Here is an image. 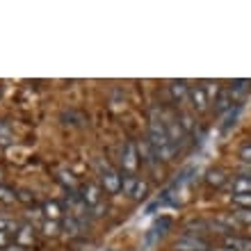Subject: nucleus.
Wrapping results in <instances>:
<instances>
[{"label": "nucleus", "mask_w": 251, "mask_h": 251, "mask_svg": "<svg viewBox=\"0 0 251 251\" xmlns=\"http://www.w3.org/2000/svg\"><path fill=\"white\" fill-rule=\"evenodd\" d=\"M146 139H149V144L151 149L155 151L160 162H169V160L176 158V144H174L169 135H167V128H165V121H162V114H151V121H149V132H146Z\"/></svg>", "instance_id": "obj_1"}, {"label": "nucleus", "mask_w": 251, "mask_h": 251, "mask_svg": "<svg viewBox=\"0 0 251 251\" xmlns=\"http://www.w3.org/2000/svg\"><path fill=\"white\" fill-rule=\"evenodd\" d=\"M100 185H103V190L107 192V194H119L121 192V176L117 169H112V167L107 165V162H100Z\"/></svg>", "instance_id": "obj_2"}, {"label": "nucleus", "mask_w": 251, "mask_h": 251, "mask_svg": "<svg viewBox=\"0 0 251 251\" xmlns=\"http://www.w3.org/2000/svg\"><path fill=\"white\" fill-rule=\"evenodd\" d=\"M174 251H210V242L203 240L201 235H180L176 242H174Z\"/></svg>", "instance_id": "obj_3"}, {"label": "nucleus", "mask_w": 251, "mask_h": 251, "mask_svg": "<svg viewBox=\"0 0 251 251\" xmlns=\"http://www.w3.org/2000/svg\"><path fill=\"white\" fill-rule=\"evenodd\" d=\"M137 165H139V155H137V142L128 139L121 149V167H124L126 174H132L137 172Z\"/></svg>", "instance_id": "obj_4"}, {"label": "nucleus", "mask_w": 251, "mask_h": 251, "mask_svg": "<svg viewBox=\"0 0 251 251\" xmlns=\"http://www.w3.org/2000/svg\"><path fill=\"white\" fill-rule=\"evenodd\" d=\"M137 155H139V162L144 167H149V169H158L160 160L158 155H155V151L151 149V144H149V139H139L137 142Z\"/></svg>", "instance_id": "obj_5"}, {"label": "nucleus", "mask_w": 251, "mask_h": 251, "mask_svg": "<svg viewBox=\"0 0 251 251\" xmlns=\"http://www.w3.org/2000/svg\"><path fill=\"white\" fill-rule=\"evenodd\" d=\"M165 128H167V135H169V139H172L174 144H176V149H180V146L185 144L187 135L183 132V128H180L178 124V117H165Z\"/></svg>", "instance_id": "obj_6"}, {"label": "nucleus", "mask_w": 251, "mask_h": 251, "mask_svg": "<svg viewBox=\"0 0 251 251\" xmlns=\"http://www.w3.org/2000/svg\"><path fill=\"white\" fill-rule=\"evenodd\" d=\"M208 103H210V99H208L203 85L190 87V105H192V110H197V112H205V110H208Z\"/></svg>", "instance_id": "obj_7"}, {"label": "nucleus", "mask_w": 251, "mask_h": 251, "mask_svg": "<svg viewBox=\"0 0 251 251\" xmlns=\"http://www.w3.org/2000/svg\"><path fill=\"white\" fill-rule=\"evenodd\" d=\"M169 94H172V100L176 105L190 103V85L185 80H172L169 82Z\"/></svg>", "instance_id": "obj_8"}, {"label": "nucleus", "mask_w": 251, "mask_h": 251, "mask_svg": "<svg viewBox=\"0 0 251 251\" xmlns=\"http://www.w3.org/2000/svg\"><path fill=\"white\" fill-rule=\"evenodd\" d=\"M222 245H224V251H251V238L228 233V235H224Z\"/></svg>", "instance_id": "obj_9"}, {"label": "nucleus", "mask_w": 251, "mask_h": 251, "mask_svg": "<svg viewBox=\"0 0 251 251\" xmlns=\"http://www.w3.org/2000/svg\"><path fill=\"white\" fill-rule=\"evenodd\" d=\"M14 242H16V245H21L23 249L32 247L34 242H37L34 226L32 224H19V228H16V233H14Z\"/></svg>", "instance_id": "obj_10"}, {"label": "nucleus", "mask_w": 251, "mask_h": 251, "mask_svg": "<svg viewBox=\"0 0 251 251\" xmlns=\"http://www.w3.org/2000/svg\"><path fill=\"white\" fill-rule=\"evenodd\" d=\"M82 199H85V203L89 205V210L96 208V205L103 203V187L99 183H87L82 187Z\"/></svg>", "instance_id": "obj_11"}, {"label": "nucleus", "mask_w": 251, "mask_h": 251, "mask_svg": "<svg viewBox=\"0 0 251 251\" xmlns=\"http://www.w3.org/2000/svg\"><path fill=\"white\" fill-rule=\"evenodd\" d=\"M85 226L87 224H82L80 219L71 217V215H66L64 222H62V231H64V235H69V238H78L80 233L85 231Z\"/></svg>", "instance_id": "obj_12"}, {"label": "nucleus", "mask_w": 251, "mask_h": 251, "mask_svg": "<svg viewBox=\"0 0 251 251\" xmlns=\"http://www.w3.org/2000/svg\"><path fill=\"white\" fill-rule=\"evenodd\" d=\"M233 94H231V89H219V94H217V99H215V112L217 114H224V112H228L233 107Z\"/></svg>", "instance_id": "obj_13"}, {"label": "nucleus", "mask_w": 251, "mask_h": 251, "mask_svg": "<svg viewBox=\"0 0 251 251\" xmlns=\"http://www.w3.org/2000/svg\"><path fill=\"white\" fill-rule=\"evenodd\" d=\"M231 192L233 194H251V176L238 174V176L231 180Z\"/></svg>", "instance_id": "obj_14"}, {"label": "nucleus", "mask_w": 251, "mask_h": 251, "mask_svg": "<svg viewBox=\"0 0 251 251\" xmlns=\"http://www.w3.org/2000/svg\"><path fill=\"white\" fill-rule=\"evenodd\" d=\"M205 183L210 187H217L219 190V187H224L226 183H228V176H226L222 169H210V172L205 174Z\"/></svg>", "instance_id": "obj_15"}, {"label": "nucleus", "mask_w": 251, "mask_h": 251, "mask_svg": "<svg viewBox=\"0 0 251 251\" xmlns=\"http://www.w3.org/2000/svg\"><path fill=\"white\" fill-rule=\"evenodd\" d=\"M41 212H44V219H50V222H60L62 217V205L57 201H46L41 205Z\"/></svg>", "instance_id": "obj_16"}, {"label": "nucleus", "mask_w": 251, "mask_h": 251, "mask_svg": "<svg viewBox=\"0 0 251 251\" xmlns=\"http://www.w3.org/2000/svg\"><path fill=\"white\" fill-rule=\"evenodd\" d=\"M178 124L185 135H192V132L197 130V121H194V117L190 112H178Z\"/></svg>", "instance_id": "obj_17"}, {"label": "nucleus", "mask_w": 251, "mask_h": 251, "mask_svg": "<svg viewBox=\"0 0 251 251\" xmlns=\"http://www.w3.org/2000/svg\"><path fill=\"white\" fill-rule=\"evenodd\" d=\"M57 180H60L62 185H64L66 192H73V190H75V176H73L69 169H60V172H57Z\"/></svg>", "instance_id": "obj_18"}, {"label": "nucleus", "mask_w": 251, "mask_h": 251, "mask_svg": "<svg viewBox=\"0 0 251 251\" xmlns=\"http://www.w3.org/2000/svg\"><path fill=\"white\" fill-rule=\"evenodd\" d=\"M137 180H139L137 176H132V174H124V176H121V192L130 197L132 190H135V185H137Z\"/></svg>", "instance_id": "obj_19"}, {"label": "nucleus", "mask_w": 251, "mask_h": 251, "mask_svg": "<svg viewBox=\"0 0 251 251\" xmlns=\"http://www.w3.org/2000/svg\"><path fill=\"white\" fill-rule=\"evenodd\" d=\"M41 231H44V235H48V238H55V235H60L62 224H60V222H50V219H44V224H41Z\"/></svg>", "instance_id": "obj_20"}, {"label": "nucleus", "mask_w": 251, "mask_h": 251, "mask_svg": "<svg viewBox=\"0 0 251 251\" xmlns=\"http://www.w3.org/2000/svg\"><path fill=\"white\" fill-rule=\"evenodd\" d=\"M16 199H19V192L14 190V187L0 185V201H2V203H14Z\"/></svg>", "instance_id": "obj_21"}, {"label": "nucleus", "mask_w": 251, "mask_h": 251, "mask_svg": "<svg viewBox=\"0 0 251 251\" xmlns=\"http://www.w3.org/2000/svg\"><path fill=\"white\" fill-rule=\"evenodd\" d=\"M19 228V224L14 222L12 217H0V233H7V235H14Z\"/></svg>", "instance_id": "obj_22"}, {"label": "nucleus", "mask_w": 251, "mask_h": 251, "mask_svg": "<svg viewBox=\"0 0 251 251\" xmlns=\"http://www.w3.org/2000/svg\"><path fill=\"white\" fill-rule=\"evenodd\" d=\"M238 114H240V105H235V110H228V112H226V121H224V126H222V130H228V128H231V126H235V119H238Z\"/></svg>", "instance_id": "obj_23"}, {"label": "nucleus", "mask_w": 251, "mask_h": 251, "mask_svg": "<svg viewBox=\"0 0 251 251\" xmlns=\"http://www.w3.org/2000/svg\"><path fill=\"white\" fill-rule=\"evenodd\" d=\"M233 219H235L238 224H251V210H247V208H238V210L233 212Z\"/></svg>", "instance_id": "obj_24"}, {"label": "nucleus", "mask_w": 251, "mask_h": 251, "mask_svg": "<svg viewBox=\"0 0 251 251\" xmlns=\"http://www.w3.org/2000/svg\"><path fill=\"white\" fill-rule=\"evenodd\" d=\"M62 121H64V124H71V126H82L85 117L78 114V112H64L62 114Z\"/></svg>", "instance_id": "obj_25"}, {"label": "nucleus", "mask_w": 251, "mask_h": 251, "mask_svg": "<svg viewBox=\"0 0 251 251\" xmlns=\"http://www.w3.org/2000/svg\"><path fill=\"white\" fill-rule=\"evenodd\" d=\"M233 203L238 205V208L251 210V194H233Z\"/></svg>", "instance_id": "obj_26"}, {"label": "nucleus", "mask_w": 251, "mask_h": 251, "mask_svg": "<svg viewBox=\"0 0 251 251\" xmlns=\"http://www.w3.org/2000/svg\"><path fill=\"white\" fill-rule=\"evenodd\" d=\"M146 190H149V185H146L144 180L139 178V180H137V185H135V190H132V194H130V199H135V201L144 199V197H146Z\"/></svg>", "instance_id": "obj_27"}, {"label": "nucleus", "mask_w": 251, "mask_h": 251, "mask_svg": "<svg viewBox=\"0 0 251 251\" xmlns=\"http://www.w3.org/2000/svg\"><path fill=\"white\" fill-rule=\"evenodd\" d=\"M12 142V132L5 124H0V144H9Z\"/></svg>", "instance_id": "obj_28"}, {"label": "nucleus", "mask_w": 251, "mask_h": 251, "mask_svg": "<svg viewBox=\"0 0 251 251\" xmlns=\"http://www.w3.org/2000/svg\"><path fill=\"white\" fill-rule=\"evenodd\" d=\"M238 155H240V160H242V162H251V144H245V146H242Z\"/></svg>", "instance_id": "obj_29"}, {"label": "nucleus", "mask_w": 251, "mask_h": 251, "mask_svg": "<svg viewBox=\"0 0 251 251\" xmlns=\"http://www.w3.org/2000/svg\"><path fill=\"white\" fill-rule=\"evenodd\" d=\"M19 201H23V203H32L34 194L30 190H19Z\"/></svg>", "instance_id": "obj_30"}, {"label": "nucleus", "mask_w": 251, "mask_h": 251, "mask_svg": "<svg viewBox=\"0 0 251 251\" xmlns=\"http://www.w3.org/2000/svg\"><path fill=\"white\" fill-rule=\"evenodd\" d=\"M240 174H245V176H251V162H242V169Z\"/></svg>", "instance_id": "obj_31"}, {"label": "nucleus", "mask_w": 251, "mask_h": 251, "mask_svg": "<svg viewBox=\"0 0 251 251\" xmlns=\"http://www.w3.org/2000/svg\"><path fill=\"white\" fill-rule=\"evenodd\" d=\"M5 251H27V249H23V247H21V245H16V242H12V245L7 247Z\"/></svg>", "instance_id": "obj_32"}]
</instances>
